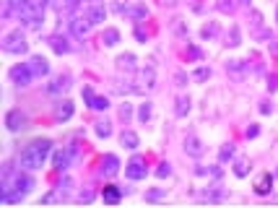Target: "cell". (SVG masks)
Listing matches in <instances>:
<instances>
[{
	"instance_id": "74e56055",
	"label": "cell",
	"mask_w": 278,
	"mask_h": 208,
	"mask_svg": "<svg viewBox=\"0 0 278 208\" xmlns=\"http://www.w3.org/2000/svg\"><path fill=\"white\" fill-rule=\"evenodd\" d=\"M120 117L125 120V122H130V117H133V107H130L128 102H125V104H122V107H120Z\"/></svg>"
},
{
	"instance_id": "9a60e30c",
	"label": "cell",
	"mask_w": 278,
	"mask_h": 208,
	"mask_svg": "<svg viewBox=\"0 0 278 208\" xmlns=\"http://www.w3.org/2000/svg\"><path fill=\"white\" fill-rule=\"evenodd\" d=\"M104 16H107V10H104V5H101V3H91V8L86 10V18L91 21V26H94V24H101V21H104Z\"/></svg>"
},
{
	"instance_id": "d6986e66",
	"label": "cell",
	"mask_w": 278,
	"mask_h": 208,
	"mask_svg": "<svg viewBox=\"0 0 278 208\" xmlns=\"http://www.w3.org/2000/svg\"><path fill=\"white\" fill-rule=\"evenodd\" d=\"M101 198H104V203H109V206H117V203H120V198H122V193H120V187H115V185H107V187H104V193H101Z\"/></svg>"
},
{
	"instance_id": "cb8c5ba5",
	"label": "cell",
	"mask_w": 278,
	"mask_h": 208,
	"mask_svg": "<svg viewBox=\"0 0 278 208\" xmlns=\"http://www.w3.org/2000/svg\"><path fill=\"white\" fill-rule=\"evenodd\" d=\"M187 112H190V97H180L177 107H174V114H177V117H185Z\"/></svg>"
},
{
	"instance_id": "d4e9b609",
	"label": "cell",
	"mask_w": 278,
	"mask_h": 208,
	"mask_svg": "<svg viewBox=\"0 0 278 208\" xmlns=\"http://www.w3.org/2000/svg\"><path fill=\"white\" fill-rule=\"evenodd\" d=\"M244 60H229V62H226V70H229L232 73V76H242V73H244Z\"/></svg>"
},
{
	"instance_id": "ba28073f",
	"label": "cell",
	"mask_w": 278,
	"mask_h": 208,
	"mask_svg": "<svg viewBox=\"0 0 278 208\" xmlns=\"http://www.w3.org/2000/svg\"><path fill=\"white\" fill-rule=\"evenodd\" d=\"M185 154L187 156H195V159H200V156L205 154V146H203V141L198 138V135H187V138H185Z\"/></svg>"
},
{
	"instance_id": "f1b7e54d",
	"label": "cell",
	"mask_w": 278,
	"mask_h": 208,
	"mask_svg": "<svg viewBox=\"0 0 278 208\" xmlns=\"http://www.w3.org/2000/svg\"><path fill=\"white\" fill-rule=\"evenodd\" d=\"M89 107L91 109H107L109 107V99H104V97H96V94H94V97H91V102H89Z\"/></svg>"
},
{
	"instance_id": "8992f818",
	"label": "cell",
	"mask_w": 278,
	"mask_h": 208,
	"mask_svg": "<svg viewBox=\"0 0 278 208\" xmlns=\"http://www.w3.org/2000/svg\"><path fill=\"white\" fill-rule=\"evenodd\" d=\"M138 83H140L138 91H143V89H153V86H156V65H153V62H148V65L140 70Z\"/></svg>"
},
{
	"instance_id": "8d00e7d4",
	"label": "cell",
	"mask_w": 278,
	"mask_h": 208,
	"mask_svg": "<svg viewBox=\"0 0 278 208\" xmlns=\"http://www.w3.org/2000/svg\"><path fill=\"white\" fill-rule=\"evenodd\" d=\"M232 156H234V143H226V146H221V161L232 159Z\"/></svg>"
},
{
	"instance_id": "b9f144b4",
	"label": "cell",
	"mask_w": 278,
	"mask_h": 208,
	"mask_svg": "<svg viewBox=\"0 0 278 208\" xmlns=\"http://www.w3.org/2000/svg\"><path fill=\"white\" fill-rule=\"evenodd\" d=\"M268 89H271V91L278 89V76H268Z\"/></svg>"
},
{
	"instance_id": "e575fe53",
	"label": "cell",
	"mask_w": 278,
	"mask_h": 208,
	"mask_svg": "<svg viewBox=\"0 0 278 208\" xmlns=\"http://www.w3.org/2000/svg\"><path fill=\"white\" fill-rule=\"evenodd\" d=\"M229 47H236L239 45V26H232V31H229V42H226Z\"/></svg>"
},
{
	"instance_id": "d590c367",
	"label": "cell",
	"mask_w": 278,
	"mask_h": 208,
	"mask_svg": "<svg viewBox=\"0 0 278 208\" xmlns=\"http://www.w3.org/2000/svg\"><path fill=\"white\" fill-rule=\"evenodd\" d=\"M192 78L195 81H205V78H211V68H198L192 73Z\"/></svg>"
},
{
	"instance_id": "44dd1931",
	"label": "cell",
	"mask_w": 278,
	"mask_h": 208,
	"mask_svg": "<svg viewBox=\"0 0 278 208\" xmlns=\"http://www.w3.org/2000/svg\"><path fill=\"white\" fill-rule=\"evenodd\" d=\"M200 34H203V39H216V37L221 34V26L216 24V21H208V24L200 29Z\"/></svg>"
},
{
	"instance_id": "603a6c76",
	"label": "cell",
	"mask_w": 278,
	"mask_h": 208,
	"mask_svg": "<svg viewBox=\"0 0 278 208\" xmlns=\"http://www.w3.org/2000/svg\"><path fill=\"white\" fill-rule=\"evenodd\" d=\"M29 5V0H8L5 3V16H11V13H21V10Z\"/></svg>"
},
{
	"instance_id": "7bdbcfd3",
	"label": "cell",
	"mask_w": 278,
	"mask_h": 208,
	"mask_svg": "<svg viewBox=\"0 0 278 208\" xmlns=\"http://www.w3.org/2000/svg\"><path fill=\"white\" fill-rule=\"evenodd\" d=\"M190 57H195V60H200L203 55H200V50H198V47H190Z\"/></svg>"
},
{
	"instance_id": "4fadbf2b",
	"label": "cell",
	"mask_w": 278,
	"mask_h": 208,
	"mask_svg": "<svg viewBox=\"0 0 278 208\" xmlns=\"http://www.w3.org/2000/svg\"><path fill=\"white\" fill-rule=\"evenodd\" d=\"M273 190V174L271 172H263L260 177H257V182H255V193L257 195H268Z\"/></svg>"
},
{
	"instance_id": "e0dca14e",
	"label": "cell",
	"mask_w": 278,
	"mask_h": 208,
	"mask_svg": "<svg viewBox=\"0 0 278 208\" xmlns=\"http://www.w3.org/2000/svg\"><path fill=\"white\" fill-rule=\"evenodd\" d=\"M120 143L125 146V149L136 151L138 146H140V138H138V133H133V130H122V135H120Z\"/></svg>"
},
{
	"instance_id": "30bf717a",
	"label": "cell",
	"mask_w": 278,
	"mask_h": 208,
	"mask_svg": "<svg viewBox=\"0 0 278 208\" xmlns=\"http://www.w3.org/2000/svg\"><path fill=\"white\" fill-rule=\"evenodd\" d=\"M117 70H120V73H128V76H133V73L138 70V65H136V55H133V52H125V55H120V57H117Z\"/></svg>"
},
{
	"instance_id": "3957f363",
	"label": "cell",
	"mask_w": 278,
	"mask_h": 208,
	"mask_svg": "<svg viewBox=\"0 0 278 208\" xmlns=\"http://www.w3.org/2000/svg\"><path fill=\"white\" fill-rule=\"evenodd\" d=\"M32 78H34V73H32V68H29V62H21V65H13L11 68V81L16 83V86H29L32 83Z\"/></svg>"
},
{
	"instance_id": "5bb4252c",
	"label": "cell",
	"mask_w": 278,
	"mask_h": 208,
	"mask_svg": "<svg viewBox=\"0 0 278 208\" xmlns=\"http://www.w3.org/2000/svg\"><path fill=\"white\" fill-rule=\"evenodd\" d=\"M101 172H104L107 177H115L120 172V159L115 154H107L104 156V161H101Z\"/></svg>"
},
{
	"instance_id": "83f0119b",
	"label": "cell",
	"mask_w": 278,
	"mask_h": 208,
	"mask_svg": "<svg viewBox=\"0 0 278 208\" xmlns=\"http://www.w3.org/2000/svg\"><path fill=\"white\" fill-rule=\"evenodd\" d=\"M234 174H236V177H247V174H250V161H247V159H236Z\"/></svg>"
},
{
	"instance_id": "277c9868",
	"label": "cell",
	"mask_w": 278,
	"mask_h": 208,
	"mask_svg": "<svg viewBox=\"0 0 278 208\" xmlns=\"http://www.w3.org/2000/svg\"><path fill=\"white\" fill-rule=\"evenodd\" d=\"M125 174L130 180H143V177L148 174V166H146V159H140V156H133L125 166Z\"/></svg>"
},
{
	"instance_id": "9c48e42d",
	"label": "cell",
	"mask_w": 278,
	"mask_h": 208,
	"mask_svg": "<svg viewBox=\"0 0 278 208\" xmlns=\"http://www.w3.org/2000/svg\"><path fill=\"white\" fill-rule=\"evenodd\" d=\"M89 26H91V21L86 16H76V18H70V31H73V37L78 39H84L89 34Z\"/></svg>"
},
{
	"instance_id": "8fae6325",
	"label": "cell",
	"mask_w": 278,
	"mask_h": 208,
	"mask_svg": "<svg viewBox=\"0 0 278 208\" xmlns=\"http://www.w3.org/2000/svg\"><path fill=\"white\" fill-rule=\"evenodd\" d=\"M70 117H73V102H70V99L57 102V104H55V120L65 122V120H70Z\"/></svg>"
},
{
	"instance_id": "7a4b0ae2",
	"label": "cell",
	"mask_w": 278,
	"mask_h": 208,
	"mask_svg": "<svg viewBox=\"0 0 278 208\" xmlns=\"http://www.w3.org/2000/svg\"><path fill=\"white\" fill-rule=\"evenodd\" d=\"M26 47H29V42L21 29H13L3 37V50L11 52V55H21V52H26Z\"/></svg>"
},
{
	"instance_id": "ab89813d",
	"label": "cell",
	"mask_w": 278,
	"mask_h": 208,
	"mask_svg": "<svg viewBox=\"0 0 278 208\" xmlns=\"http://www.w3.org/2000/svg\"><path fill=\"white\" fill-rule=\"evenodd\" d=\"M78 201H84V203H91V201H94V190H81Z\"/></svg>"
},
{
	"instance_id": "4dcf8cb0",
	"label": "cell",
	"mask_w": 278,
	"mask_h": 208,
	"mask_svg": "<svg viewBox=\"0 0 278 208\" xmlns=\"http://www.w3.org/2000/svg\"><path fill=\"white\" fill-rule=\"evenodd\" d=\"M52 0H29V5L24 8V10H45Z\"/></svg>"
},
{
	"instance_id": "2e32d148",
	"label": "cell",
	"mask_w": 278,
	"mask_h": 208,
	"mask_svg": "<svg viewBox=\"0 0 278 208\" xmlns=\"http://www.w3.org/2000/svg\"><path fill=\"white\" fill-rule=\"evenodd\" d=\"M29 68H32L34 76H47V70H49V62L42 57V55H34L32 60H29Z\"/></svg>"
},
{
	"instance_id": "f546056e",
	"label": "cell",
	"mask_w": 278,
	"mask_h": 208,
	"mask_svg": "<svg viewBox=\"0 0 278 208\" xmlns=\"http://www.w3.org/2000/svg\"><path fill=\"white\" fill-rule=\"evenodd\" d=\"M164 198H167V190H164V187H156V190H148V193H146V201H148V203L164 201Z\"/></svg>"
},
{
	"instance_id": "681fc988",
	"label": "cell",
	"mask_w": 278,
	"mask_h": 208,
	"mask_svg": "<svg viewBox=\"0 0 278 208\" xmlns=\"http://www.w3.org/2000/svg\"><path fill=\"white\" fill-rule=\"evenodd\" d=\"M276 174H278V172H276Z\"/></svg>"
},
{
	"instance_id": "6da1fadb",
	"label": "cell",
	"mask_w": 278,
	"mask_h": 208,
	"mask_svg": "<svg viewBox=\"0 0 278 208\" xmlns=\"http://www.w3.org/2000/svg\"><path fill=\"white\" fill-rule=\"evenodd\" d=\"M49 149H52V143L49 141H34L29 143L26 149L21 151V169H42L47 156H49Z\"/></svg>"
},
{
	"instance_id": "60d3db41",
	"label": "cell",
	"mask_w": 278,
	"mask_h": 208,
	"mask_svg": "<svg viewBox=\"0 0 278 208\" xmlns=\"http://www.w3.org/2000/svg\"><path fill=\"white\" fill-rule=\"evenodd\" d=\"M273 112V102H260V114H271Z\"/></svg>"
},
{
	"instance_id": "ac0fdd59",
	"label": "cell",
	"mask_w": 278,
	"mask_h": 208,
	"mask_svg": "<svg viewBox=\"0 0 278 208\" xmlns=\"http://www.w3.org/2000/svg\"><path fill=\"white\" fill-rule=\"evenodd\" d=\"M68 86H70V78H68V76H57V78H52V83L47 86V91H49V94H63V91H68Z\"/></svg>"
},
{
	"instance_id": "f35d334b",
	"label": "cell",
	"mask_w": 278,
	"mask_h": 208,
	"mask_svg": "<svg viewBox=\"0 0 278 208\" xmlns=\"http://www.w3.org/2000/svg\"><path fill=\"white\" fill-rule=\"evenodd\" d=\"M174 83H177V86H187V73L177 70V73H174Z\"/></svg>"
},
{
	"instance_id": "5b68a950",
	"label": "cell",
	"mask_w": 278,
	"mask_h": 208,
	"mask_svg": "<svg viewBox=\"0 0 278 208\" xmlns=\"http://www.w3.org/2000/svg\"><path fill=\"white\" fill-rule=\"evenodd\" d=\"M26 122H29V117L21 112V109H11L5 114V125H8V130L11 133H18V130H24L26 128Z\"/></svg>"
},
{
	"instance_id": "ffe728a7",
	"label": "cell",
	"mask_w": 278,
	"mask_h": 208,
	"mask_svg": "<svg viewBox=\"0 0 278 208\" xmlns=\"http://www.w3.org/2000/svg\"><path fill=\"white\" fill-rule=\"evenodd\" d=\"M49 47H52L57 55H63V52H70V45H68V39L65 37H60V34H55V37H49Z\"/></svg>"
},
{
	"instance_id": "1f68e13d",
	"label": "cell",
	"mask_w": 278,
	"mask_h": 208,
	"mask_svg": "<svg viewBox=\"0 0 278 208\" xmlns=\"http://www.w3.org/2000/svg\"><path fill=\"white\" fill-rule=\"evenodd\" d=\"M70 187H73V180H70V177H65V180H63V182L57 185V193H60V198H68Z\"/></svg>"
},
{
	"instance_id": "f6af8a7d",
	"label": "cell",
	"mask_w": 278,
	"mask_h": 208,
	"mask_svg": "<svg viewBox=\"0 0 278 208\" xmlns=\"http://www.w3.org/2000/svg\"><path fill=\"white\" fill-rule=\"evenodd\" d=\"M255 135H257V128H255V125H252V128H247V138H255Z\"/></svg>"
},
{
	"instance_id": "ee69618b",
	"label": "cell",
	"mask_w": 278,
	"mask_h": 208,
	"mask_svg": "<svg viewBox=\"0 0 278 208\" xmlns=\"http://www.w3.org/2000/svg\"><path fill=\"white\" fill-rule=\"evenodd\" d=\"M136 37H138L140 42H146V37H148V34H146V31H143V29L138 26V29H136Z\"/></svg>"
},
{
	"instance_id": "52a82bcc",
	"label": "cell",
	"mask_w": 278,
	"mask_h": 208,
	"mask_svg": "<svg viewBox=\"0 0 278 208\" xmlns=\"http://www.w3.org/2000/svg\"><path fill=\"white\" fill-rule=\"evenodd\" d=\"M76 156V146H68L65 151H57L55 156H52V164H55V169L57 172H65L68 166H70V159Z\"/></svg>"
},
{
	"instance_id": "4316f807",
	"label": "cell",
	"mask_w": 278,
	"mask_h": 208,
	"mask_svg": "<svg viewBox=\"0 0 278 208\" xmlns=\"http://www.w3.org/2000/svg\"><path fill=\"white\" fill-rule=\"evenodd\" d=\"M96 135H99V138H109V135H112V122L109 120H99L96 122Z\"/></svg>"
},
{
	"instance_id": "484cf974",
	"label": "cell",
	"mask_w": 278,
	"mask_h": 208,
	"mask_svg": "<svg viewBox=\"0 0 278 208\" xmlns=\"http://www.w3.org/2000/svg\"><path fill=\"white\" fill-rule=\"evenodd\" d=\"M151 114H153V104L151 102H146V104H140V109H138V120L146 125L148 120H151Z\"/></svg>"
},
{
	"instance_id": "7402d4cb",
	"label": "cell",
	"mask_w": 278,
	"mask_h": 208,
	"mask_svg": "<svg viewBox=\"0 0 278 208\" xmlns=\"http://www.w3.org/2000/svg\"><path fill=\"white\" fill-rule=\"evenodd\" d=\"M101 42H104L107 47L120 45V31H117V29H104V34H101Z\"/></svg>"
},
{
	"instance_id": "d6a6232c",
	"label": "cell",
	"mask_w": 278,
	"mask_h": 208,
	"mask_svg": "<svg viewBox=\"0 0 278 208\" xmlns=\"http://www.w3.org/2000/svg\"><path fill=\"white\" fill-rule=\"evenodd\" d=\"M169 174H172V164L169 161H161L156 166V177H159V180H164V177H169Z\"/></svg>"
},
{
	"instance_id": "7c38bea8",
	"label": "cell",
	"mask_w": 278,
	"mask_h": 208,
	"mask_svg": "<svg viewBox=\"0 0 278 208\" xmlns=\"http://www.w3.org/2000/svg\"><path fill=\"white\" fill-rule=\"evenodd\" d=\"M122 16H128V18H146L148 16V8L146 5H115Z\"/></svg>"
},
{
	"instance_id": "836d02e7",
	"label": "cell",
	"mask_w": 278,
	"mask_h": 208,
	"mask_svg": "<svg viewBox=\"0 0 278 208\" xmlns=\"http://www.w3.org/2000/svg\"><path fill=\"white\" fill-rule=\"evenodd\" d=\"M216 8H219L221 13H232V10H234V0H216Z\"/></svg>"
},
{
	"instance_id": "c3c4849f",
	"label": "cell",
	"mask_w": 278,
	"mask_h": 208,
	"mask_svg": "<svg viewBox=\"0 0 278 208\" xmlns=\"http://www.w3.org/2000/svg\"><path fill=\"white\" fill-rule=\"evenodd\" d=\"M276 16H278V10H276Z\"/></svg>"
},
{
	"instance_id": "7dc6e473",
	"label": "cell",
	"mask_w": 278,
	"mask_h": 208,
	"mask_svg": "<svg viewBox=\"0 0 278 208\" xmlns=\"http://www.w3.org/2000/svg\"><path fill=\"white\" fill-rule=\"evenodd\" d=\"M242 3H244V5H250V0H242Z\"/></svg>"
},
{
	"instance_id": "bcb514c9",
	"label": "cell",
	"mask_w": 278,
	"mask_h": 208,
	"mask_svg": "<svg viewBox=\"0 0 278 208\" xmlns=\"http://www.w3.org/2000/svg\"><path fill=\"white\" fill-rule=\"evenodd\" d=\"M161 3H164V5H174L177 0H161Z\"/></svg>"
}]
</instances>
